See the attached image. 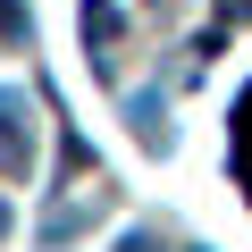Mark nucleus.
Returning <instances> with one entry per match:
<instances>
[{
	"label": "nucleus",
	"mask_w": 252,
	"mask_h": 252,
	"mask_svg": "<svg viewBox=\"0 0 252 252\" xmlns=\"http://www.w3.org/2000/svg\"><path fill=\"white\" fill-rule=\"evenodd\" d=\"M0 177H34V118L17 93H0Z\"/></svg>",
	"instance_id": "nucleus-1"
},
{
	"label": "nucleus",
	"mask_w": 252,
	"mask_h": 252,
	"mask_svg": "<svg viewBox=\"0 0 252 252\" xmlns=\"http://www.w3.org/2000/svg\"><path fill=\"white\" fill-rule=\"evenodd\" d=\"M126 109H135V135H143V143H160V93H135Z\"/></svg>",
	"instance_id": "nucleus-3"
},
{
	"label": "nucleus",
	"mask_w": 252,
	"mask_h": 252,
	"mask_svg": "<svg viewBox=\"0 0 252 252\" xmlns=\"http://www.w3.org/2000/svg\"><path fill=\"white\" fill-rule=\"evenodd\" d=\"M219 26H252V0H219Z\"/></svg>",
	"instance_id": "nucleus-5"
},
{
	"label": "nucleus",
	"mask_w": 252,
	"mask_h": 252,
	"mask_svg": "<svg viewBox=\"0 0 252 252\" xmlns=\"http://www.w3.org/2000/svg\"><path fill=\"white\" fill-rule=\"evenodd\" d=\"M34 17H26V0H0V42H26Z\"/></svg>",
	"instance_id": "nucleus-4"
},
{
	"label": "nucleus",
	"mask_w": 252,
	"mask_h": 252,
	"mask_svg": "<svg viewBox=\"0 0 252 252\" xmlns=\"http://www.w3.org/2000/svg\"><path fill=\"white\" fill-rule=\"evenodd\" d=\"M118 252H160V244H152V235L135 227V235H118Z\"/></svg>",
	"instance_id": "nucleus-6"
},
{
	"label": "nucleus",
	"mask_w": 252,
	"mask_h": 252,
	"mask_svg": "<svg viewBox=\"0 0 252 252\" xmlns=\"http://www.w3.org/2000/svg\"><path fill=\"white\" fill-rule=\"evenodd\" d=\"M76 26H84V42H118V34H126L118 0H84V9H76Z\"/></svg>",
	"instance_id": "nucleus-2"
}]
</instances>
